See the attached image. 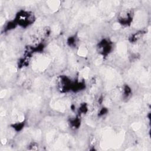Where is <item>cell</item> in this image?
<instances>
[{
    "mask_svg": "<svg viewBox=\"0 0 151 151\" xmlns=\"http://www.w3.org/2000/svg\"><path fill=\"white\" fill-rule=\"evenodd\" d=\"M17 26L27 28L32 25L35 21V17L33 12L24 9L19 10L13 19Z\"/></svg>",
    "mask_w": 151,
    "mask_h": 151,
    "instance_id": "6da1fadb",
    "label": "cell"
},
{
    "mask_svg": "<svg viewBox=\"0 0 151 151\" xmlns=\"http://www.w3.org/2000/svg\"><path fill=\"white\" fill-rule=\"evenodd\" d=\"M113 47L112 42L106 38L100 41L97 45V49L99 53L103 56L109 55L113 50Z\"/></svg>",
    "mask_w": 151,
    "mask_h": 151,
    "instance_id": "7a4b0ae2",
    "label": "cell"
},
{
    "mask_svg": "<svg viewBox=\"0 0 151 151\" xmlns=\"http://www.w3.org/2000/svg\"><path fill=\"white\" fill-rule=\"evenodd\" d=\"M133 20V14L131 11H124L120 12L117 18V21L123 26L130 25Z\"/></svg>",
    "mask_w": 151,
    "mask_h": 151,
    "instance_id": "3957f363",
    "label": "cell"
},
{
    "mask_svg": "<svg viewBox=\"0 0 151 151\" xmlns=\"http://www.w3.org/2000/svg\"><path fill=\"white\" fill-rule=\"evenodd\" d=\"M70 125L73 128H78L80 124V120L77 117H74V119H71L70 120Z\"/></svg>",
    "mask_w": 151,
    "mask_h": 151,
    "instance_id": "277c9868",
    "label": "cell"
},
{
    "mask_svg": "<svg viewBox=\"0 0 151 151\" xmlns=\"http://www.w3.org/2000/svg\"><path fill=\"white\" fill-rule=\"evenodd\" d=\"M24 126V122H18L13 124L12 125V128L16 130V131H19L21 130L23 127Z\"/></svg>",
    "mask_w": 151,
    "mask_h": 151,
    "instance_id": "5b68a950",
    "label": "cell"
}]
</instances>
